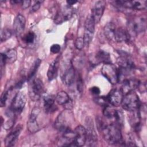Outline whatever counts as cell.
Listing matches in <instances>:
<instances>
[{
  "instance_id": "83f0119b",
  "label": "cell",
  "mask_w": 147,
  "mask_h": 147,
  "mask_svg": "<svg viewBox=\"0 0 147 147\" xmlns=\"http://www.w3.org/2000/svg\"><path fill=\"white\" fill-rule=\"evenodd\" d=\"M146 1H131V9L137 10L146 9Z\"/></svg>"
},
{
  "instance_id": "5b68a950",
  "label": "cell",
  "mask_w": 147,
  "mask_h": 147,
  "mask_svg": "<svg viewBox=\"0 0 147 147\" xmlns=\"http://www.w3.org/2000/svg\"><path fill=\"white\" fill-rule=\"evenodd\" d=\"M121 105L123 109L129 111L138 110L141 105L139 97L134 91L125 95Z\"/></svg>"
},
{
  "instance_id": "74e56055",
  "label": "cell",
  "mask_w": 147,
  "mask_h": 147,
  "mask_svg": "<svg viewBox=\"0 0 147 147\" xmlns=\"http://www.w3.org/2000/svg\"><path fill=\"white\" fill-rule=\"evenodd\" d=\"M77 90L79 92H82L83 90V81L80 76H78L77 79Z\"/></svg>"
},
{
  "instance_id": "4fadbf2b",
  "label": "cell",
  "mask_w": 147,
  "mask_h": 147,
  "mask_svg": "<svg viewBox=\"0 0 147 147\" xmlns=\"http://www.w3.org/2000/svg\"><path fill=\"white\" fill-rule=\"evenodd\" d=\"M74 146H82L84 145L87 141L86 128L82 125L78 126L74 130Z\"/></svg>"
},
{
  "instance_id": "d6986e66",
  "label": "cell",
  "mask_w": 147,
  "mask_h": 147,
  "mask_svg": "<svg viewBox=\"0 0 147 147\" xmlns=\"http://www.w3.org/2000/svg\"><path fill=\"white\" fill-rule=\"evenodd\" d=\"M17 57V51L14 49H10L4 53H1V66L6 63L11 64L16 61Z\"/></svg>"
},
{
  "instance_id": "5bb4252c",
  "label": "cell",
  "mask_w": 147,
  "mask_h": 147,
  "mask_svg": "<svg viewBox=\"0 0 147 147\" xmlns=\"http://www.w3.org/2000/svg\"><path fill=\"white\" fill-rule=\"evenodd\" d=\"M106 98L109 104L113 106L117 107L121 105L123 94L121 89L114 88L109 92Z\"/></svg>"
},
{
  "instance_id": "6da1fadb",
  "label": "cell",
  "mask_w": 147,
  "mask_h": 147,
  "mask_svg": "<svg viewBox=\"0 0 147 147\" xmlns=\"http://www.w3.org/2000/svg\"><path fill=\"white\" fill-rule=\"evenodd\" d=\"M104 140L109 144H122L123 142L120 126L115 122L106 123L99 130Z\"/></svg>"
},
{
  "instance_id": "30bf717a",
  "label": "cell",
  "mask_w": 147,
  "mask_h": 147,
  "mask_svg": "<svg viewBox=\"0 0 147 147\" xmlns=\"http://www.w3.org/2000/svg\"><path fill=\"white\" fill-rule=\"evenodd\" d=\"M41 112V109L38 107H34L32 110L27 122V128L32 133H34L40 130V126L38 119Z\"/></svg>"
},
{
  "instance_id": "8992f818",
  "label": "cell",
  "mask_w": 147,
  "mask_h": 147,
  "mask_svg": "<svg viewBox=\"0 0 147 147\" xmlns=\"http://www.w3.org/2000/svg\"><path fill=\"white\" fill-rule=\"evenodd\" d=\"M61 78L63 82L66 85L69 86L74 83L75 71L71 61H66L61 63Z\"/></svg>"
},
{
  "instance_id": "ac0fdd59",
  "label": "cell",
  "mask_w": 147,
  "mask_h": 147,
  "mask_svg": "<svg viewBox=\"0 0 147 147\" xmlns=\"http://www.w3.org/2000/svg\"><path fill=\"white\" fill-rule=\"evenodd\" d=\"M21 130L22 127L18 126L6 137L4 140L5 145L6 146H13L15 145L21 131Z\"/></svg>"
},
{
  "instance_id": "ffe728a7",
  "label": "cell",
  "mask_w": 147,
  "mask_h": 147,
  "mask_svg": "<svg viewBox=\"0 0 147 147\" xmlns=\"http://www.w3.org/2000/svg\"><path fill=\"white\" fill-rule=\"evenodd\" d=\"M25 24L26 20L25 17L21 14H17L13 23L14 30L17 35L20 36L23 33L25 28Z\"/></svg>"
},
{
  "instance_id": "d590c367",
  "label": "cell",
  "mask_w": 147,
  "mask_h": 147,
  "mask_svg": "<svg viewBox=\"0 0 147 147\" xmlns=\"http://www.w3.org/2000/svg\"><path fill=\"white\" fill-rule=\"evenodd\" d=\"M60 49H61V47L58 44H54L50 48V51L54 54L59 53Z\"/></svg>"
},
{
  "instance_id": "484cf974",
  "label": "cell",
  "mask_w": 147,
  "mask_h": 147,
  "mask_svg": "<svg viewBox=\"0 0 147 147\" xmlns=\"http://www.w3.org/2000/svg\"><path fill=\"white\" fill-rule=\"evenodd\" d=\"M116 26L113 22H108L104 27L103 31L106 37L109 40H114Z\"/></svg>"
},
{
  "instance_id": "277c9868",
  "label": "cell",
  "mask_w": 147,
  "mask_h": 147,
  "mask_svg": "<svg viewBox=\"0 0 147 147\" xmlns=\"http://www.w3.org/2000/svg\"><path fill=\"white\" fill-rule=\"evenodd\" d=\"M127 27L130 34L137 35L144 32L146 28V17L143 15L130 18L128 21Z\"/></svg>"
},
{
  "instance_id": "4316f807",
  "label": "cell",
  "mask_w": 147,
  "mask_h": 147,
  "mask_svg": "<svg viewBox=\"0 0 147 147\" xmlns=\"http://www.w3.org/2000/svg\"><path fill=\"white\" fill-rule=\"evenodd\" d=\"M55 100L60 105H65L70 102V98L68 94L64 91L59 92L55 96Z\"/></svg>"
},
{
  "instance_id": "cb8c5ba5",
  "label": "cell",
  "mask_w": 147,
  "mask_h": 147,
  "mask_svg": "<svg viewBox=\"0 0 147 147\" xmlns=\"http://www.w3.org/2000/svg\"><path fill=\"white\" fill-rule=\"evenodd\" d=\"M59 67V65L57 60H55L50 64L47 72V77L49 81H51L56 78L58 74Z\"/></svg>"
},
{
  "instance_id": "4dcf8cb0",
  "label": "cell",
  "mask_w": 147,
  "mask_h": 147,
  "mask_svg": "<svg viewBox=\"0 0 147 147\" xmlns=\"http://www.w3.org/2000/svg\"><path fill=\"white\" fill-rule=\"evenodd\" d=\"M11 36V32L9 29H3L1 31V41L4 42L9 39Z\"/></svg>"
},
{
  "instance_id": "7402d4cb",
  "label": "cell",
  "mask_w": 147,
  "mask_h": 147,
  "mask_svg": "<svg viewBox=\"0 0 147 147\" xmlns=\"http://www.w3.org/2000/svg\"><path fill=\"white\" fill-rule=\"evenodd\" d=\"M130 114L129 116V122L130 125L135 130H138L140 128V123H141V113L138 110L130 111Z\"/></svg>"
},
{
  "instance_id": "9a60e30c",
  "label": "cell",
  "mask_w": 147,
  "mask_h": 147,
  "mask_svg": "<svg viewBox=\"0 0 147 147\" xmlns=\"http://www.w3.org/2000/svg\"><path fill=\"white\" fill-rule=\"evenodd\" d=\"M105 6L106 2L104 1H98L95 2L91 14L95 24H98L100 21L104 13Z\"/></svg>"
},
{
  "instance_id": "8fae6325",
  "label": "cell",
  "mask_w": 147,
  "mask_h": 147,
  "mask_svg": "<svg viewBox=\"0 0 147 147\" xmlns=\"http://www.w3.org/2000/svg\"><path fill=\"white\" fill-rule=\"evenodd\" d=\"M95 22L91 14H89L84 22V45L88 46L92 41L94 32H95Z\"/></svg>"
},
{
  "instance_id": "e575fe53",
  "label": "cell",
  "mask_w": 147,
  "mask_h": 147,
  "mask_svg": "<svg viewBox=\"0 0 147 147\" xmlns=\"http://www.w3.org/2000/svg\"><path fill=\"white\" fill-rule=\"evenodd\" d=\"M96 101L98 104L100 105H103L105 106H108L107 103H109V102L106 96H101V97L97 98L96 99Z\"/></svg>"
},
{
  "instance_id": "9c48e42d",
  "label": "cell",
  "mask_w": 147,
  "mask_h": 147,
  "mask_svg": "<svg viewBox=\"0 0 147 147\" xmlns=\"http://www.w3.org/2000/svg\"><path fill=\"white\" fill-rule=\"evenodd\" d=\"M85 124L87 134L86 142H87V145L90 146H96L98 142V137L92 118L90 117H87L86 119Z\"/></svg>"
},
{
  "instance_id": "52a82bcc",
  "label": "cell",
  "mask_w": 147,
  "mask_h": 147,
  "mask_svg": "<svg viewBox=\"0 0 147 147\" xmlns=\"http://www.w3.org/2000/svg\"><path fill=\"white\" fill-rule=\"evenodd\" d=\"M101 73L104 77L112 84H115L118 82V69L111 63L104 64L101 69Z\"/></svg>"
},
{
  "instance_id": "603a6c76",
  "label": "cell",
  "mask_w": 147,
  "mask_h": 147,
  "mask_svg": "<svg viewBox=\"0 0 147 147\" xmlns=\"http://www.w3.org/2000/svg\"><path fill=\"white\" fill-rule=\"evenodd\" d=\"M94 59L96 64L100 63H110L111 62V58L109 53L102 50H99L96 53Z\"/></svg>"
},
{
  "instance_id": "8d00e7d4",
  "label": "cell",
  "mask_w": 147,
  "mask_h": 147,
  "mask_svg": "<svg viewBox=\"0 0 147 147\" xmlns=\"http://www.w3.org/2000/svg\"><path fill=\"white\" fill-rule=\"evenodd\" d=\"M42 2V1H36V2L33 4V5L32 6V8H31V9H30V12H31V13H33V12H35V11H37V10L40 9Z\"/></svg>"
},
{
  "instance_id": "1f68e13d",
  "label": "cell",
  "mask_w": 147,
  "mask_h": 147,
  "mask_svg": "<svg viewBox=\"0 0 147 147\" xmlns=\"http://www.w3.org/2000/svg\"><path fill=\"white\" fill-rule=\"evenodd\" d=\"M15 121L16 117H9V119L3 123V128L6 130L10 129L13 126Z\"/></svg>"
},
{
  "instance_id": "3957f363",
  "label": "cell",
  "mask_w": 147,
  "mask_h": 147,
  "mask_svg": "<svg viewBox=\"0 0 147 147\" xmlns=\"http://www.w3.org/2000/svg\"><path fill=\"white\" fill-rule=\"evenodd\" d=\"M74 121V114L69 109H66L61 111L57 116L55 122V127L61 132L67 129L71 128Z\"/></svg>"
},
{
  "instance_id": "7c38bea8",
  "label": "cell",
  "mask_w": 147,
  "mask_h": 147,
  "mask_svg": "<svg viewBox=\"0 0 147 147\" xmlns=\"http://www.w3.org/2000/svg\"><path fill=\"white\" fill-rule=\"evenodd\" d=\"M74 14V9L71 6L66 5L61 8L56 13L55 17V22L60 24L70 20Z\"/></svg>"
},
{
  "instance_id": "7a4b0ae2",
  "label": "cell",
  "mask_w": 147,
  "mask_h": 147,
  "mask_svg": "<svg viewBox=\"0 0 147 147\" xmlns=\"http://www.w3.org/2000/svg\"><path fill=\"white\" fill-rule=\"evenodd\" d=\"M26 102V94L23 91L18 92L14 97L9 109L6 111L7 116L16 117L23 110Z\"/></svg>"
},
{
  "instance_id": "ab89813d",
  "label": "cell",
  "mask_w": 147,
  "mask_h": 147,
  "mask_svg": "<svg viewBox=\"0 0 147 147\" xmlns=\"http://www.w3.org/2000/svg\"><path fill=\"white\" fill-rule=\"evenodd\" d=\"M90 90V92L95 95H98L100 94V89L98 87L94 86V87H91Z\"/></svg>"
},
{
  "instance_id": "d4e9b609",
  "label": "cell",
  "mask_w": 147,
  "mask_h": 147,
  "mask_svg": "<svg viewBox=\"0 0 147 147\" xmlns=\"http://www.w3.org/2000/svg\"><path fill=\"white\" fill-rule=\"evenodd\" d=\"M44 107L45 113H51L54 111L55 97L52 95L47 94L44 96Z\"/></svg>"
},
{
  "instance_id": "d6a6232c",
  "label": "cell",
  "mask_w": 147,
  "mask_h": 147,
  "mask_svg": "<svg viewBox=\"0 0 147 147\" xmlns=\"http://www.w3.org/2000/svg\"><path fill=\"white\" fill-rule=\"evenodd\" d=\"M84 39L83 37H78L75 42V47L77 49L79 50H81L83 49V48L84 47Z\"/></svg>"
},
{
  "instance_id": "836d02e7",
  "label": "cell",
  "mask_w": 147,
  "mask_h": 147,
  "mask_svg": "<svg viewBox=\"0 0 147 147\" xmlns=\"http://www.w3.org/2000/svg\"><path fill=\"white\" fill-rule=\"evenodd\" d=\"M8 96H9L8 91H5L2 94L1 96V100H0V105L1 107H3L5 106L6 100L8 98Z\"/></svg>"
},
{
  "instance_id": "e0dca14e",
  "label": "cell",
  "mask_w": 147,
  "mask_h": 147,
  "mask_svg": "<svg viewBox=\"0 0 147 147\" xmlns=\"http://www.w3.org/2000/svg\"><path fill=\"white\" fill-rule=\"evenodd\" d=\"M122 82V85L121 90L123 95L133 91L135 89L138 88L140 83V81L135 78H127Z\"/></svg>"
},
{
  "instance_id": "2e32d148",
  "label": "cell",
  "mask_w": 147,
  "mask_h": 147,
  "mask_svg": "<svg viewBox=\"0 0 147 147\" xmlns=\"http://www.w3.org/2000/svg\"><path fill=\"white\" fill-rule=\"evenodd\" d=\"M119 68L128 70L133 72L134 69V64L129 56L123 52L120 54L117 60Z\"/></svg>"
},
{
  "instance_id": "ba28073f",
  "label": "cell",
  "mask_w": 147,
  "mask_h": 147,
  "mask_svg": "<svg viewBox=\"0 0 147 147\" xmlns=\"http://www.w3.org/2000/svg\"><path fill=\"white\" fill-rule=\"evenodd\" d=\"M44 86L42 82L38 78L33 79L29 88V95L33 101L39 100L44 92Z\"/></svg>"
},
{
  "instance_id": "f35d334b",
  "label": "cell",
  "mask_w": 147,
  "mask_h": 147,
  "mask_svg": "<svg viewBox=\"0 0 147 147\" xmlns=\"http://www.w3.org/2000/svg\"><path fill=\"white\" fill-rule=\"evenodd\" d=\"M31 3V1L27 0V1H22V2L21 3V7L22 9H26L28 8Z\"/></svg>"
},
{
  "instance_id": "f1b7e54d",
  "label": "cell",
  "mask_w": 147,
  "mask_h": 147,
  "mask_svg": "<svg viewBox=\"0 0 147 147\" xmlns=\"http://www.w3.org/2000/svg\"><path fill=\"white\" fill-rule=\"evenodd\" d=\"M41 62V60L40 59H36V61L34 62V63L33 64V65H32V67H31V68L30 69L29 74H28V75L27 76L26 79L28 80H30L34 76V75H35V74L36 73V72L37 71L38 68L40 66V64Z\"/></svg>"
},
{
  "instance_id": "44dd1931",
  "label": "cell",
  "mask_w": 147,
  "mask_h": 147,
  "mask_svg": "<svg viewBox=\"0 0 147 147\" xmlns=\"http://www.w3.org/2000/svg\"><path fill=\"white\" fill-rule=\"evenodd\" d=\"M130 34L128 32L127 30L122 27L116 29L114 40L118 42H127L130 40Z\"/></svg>"
},
{
  "instance_id": "f546056e",
  "label": "cell",
  "mask_w": 147,
  "mask_h": 147,
  "mask_svg": "<svg viewBox=\"0 0 147 147\" xmlns=\"http://www.w3.org/2000/svg\"><path fill=\"white\" fill-rule=\"evenodd\" d=\"M36 39V35L34 32L29 31L23 37V41L27 44L30 45L34 42Z\"/></svg>"
},
{
  "instance_id": "60d3db41",
  "label": "cell",
  "mask_w": 147,
  "mask_h": 147,
  "mask_svg": "<svg viewBox=\"0 0 147 147\" xmlns=\"http://www.w3.org/2000/svg\"><path fill=\"white\" fill-rule=\"evenodd\" d=\"M78 1H73V0H69V1H67V3L68 5L71 6L73 5H75L76 3H77Z\"/></svg>"
}]
</instances>
